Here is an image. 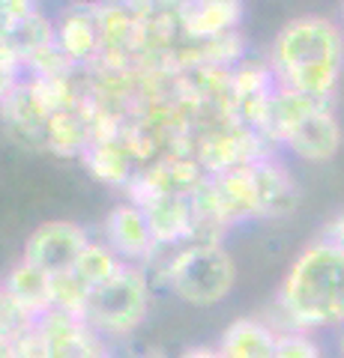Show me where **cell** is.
<instances>
[{
    "label": "cell",
    "instance_id": "cell-24",
    "mask_svg": "<svg viewBox=\"0 0 344 358\" xmlns=\"http://www.w3.org/2000/svg\"><path fill=\"white\" fill-rule=\"evenodd\" d=\"M114 358H168L162 350H129V352H120Z\"/></svg>",
    "mask_w": 344,
    "mask_h": 358
},
{
    "label": "cell",
    "instance_id": "cell-2",
    "mask_svg": "<svg viewBox=\"0 0 344 358\" xmlns=\"http://www.w3.org/2000/svg\"><path fill=\"white\" fill-rule=\"evenodd\" d=\"M284 329H326L344 322V245L332 236L299 251L275 296Z\"/></svg>",
    "mask_w": 344,
    "mask_h": 358
},
{
    "label": "cell",
    "instance_id": "cell-9",
    "mask_svg": "<svg viewBox=\"0 0 344 358\" xmlns=\"http://www.w3.org/2000/svg\"><path fill=\"white\" fill-rule=\"evenodd\" d=\"M51 110L33 90L30 78L25 75L18 84L4 90V126L9 138L18 141L21 147L46 150V126Z\"/></svg>",
    "mask_w": 344,
    "mask_h": 358
},
{
    "label": "cell",
    "instance_id": "cell-17",
    "mask_svg": "<svg viewBox=\"0 0 344 358\" xmlns=\"http://www.w3.org/2000/svg\"><path fill=\"white\" fill-rule=\"evenodd\" d=\"M279 343V329L258 317H240L221 331V358H273Z\"/></svg>",
    "mask_w": 344,
    "mask_h": 358
},
{
    "label": "cell",
    "instance_id": "cell-10",
    "mask_svg": "<svg viewBox=\"0 0 344 358\" xmlns=\"http://www.w3.org/2000/svg\"><path fill=\"white\" fill-rule=\"evenodd\" d=\"M231 87H234V114L240 122L258 129V122L263 117L266 105L275 93V75L270 69L266 57H246L240 66H234L231 72Z\"/></svg>",
    "mask_w": 344,
    "mask_h": 358
},
{
    "label": "cell",
    "instance_id": "cell-15",
    "mask_svg": "<svg viewBox=\"0 0 344 358\" xmlns=\"http://www.w3.org/2000/svg\"><path fill=\"white\" fill-rule=\"evenodd\" d=\"M93 138H96V122L90 108H87V96L78 105L60 108L48 117L46 150L60 155V159H81Z\"/></svg>",
    "mask_w": 344,
    "mask_h": 358
},
{
    "label": "cell",
    "instance_id": "cell-7",
    "mask_svg": "<svg viewBox=\"0 0 344 358\" xmlns=\"http://www.w3.org/2000/svg\"><path fill=\"white\" fill-rule=\"evenodd\" d=\"M93 239L72 221H46L30 233L25 245V260L42 268L46 275H63L78 263V257Z\"/></svg>",
    "mask_w": 344,
    "mask_h": 358
},
{
    "label": "cell",
    "instance_id": "cell-25",
    "mask_svg": "<svg viewBox=\"0 0 344 358\" xmlns=\"http://www.w3.org/2000/svg\"><path fill=\"white\" fill-rule=\"evenodd\" d=\"M326 236H332V239H336V242H341V245H344V215H341V218H336V221H332V224H329Z\"/></svg>",
    "mask_w": 344,
    "mask_h": 358
},
{
    "label": "cell",
    "instance_id": "cell-19",
    "mask_svg": "<svg viewBox=\"0 0 344 358\" xmlns=\"http://www.w3.org/2000/svg\"><path fill=\"white\" fill-rule=\"evenodd\" d=\"M156 236L159 248H174L192 239V212H188V197H159L144 203Z\"/></svg>",
    "mask_w": 344,
    "mask_h": 358
},
{
    "label": "cell",
    "instance_id": "cell-4",
    "mask_svg": "<svg viewBox=\"0 0 344 358\" xmlns=\"http://www.w3.org/2000/svg\"><path fill=\"white\" fill-rule=\"evenodd\" d=\"M150 310V278L138 263H123L105 284H99L84 301L81 320L99 338L123 341L147 320Z\"/></svg>",
    "mask_w": 344,
    "mask_h": 358
},
{
    "label": "cell",
    "instance_id": "cell-18",
    "mask_svg": "<svg viewBox=\"0 0 344 358\" xmlns=\"http://www.w3.org/2000/svg\"><path fill=\"white\" fill-rule=\"evenodd\" d=\"M252 167H254V179H258L263 218H279L294 212L299 200V188L294 176L287 173V167L275 159V152L266 155V159H258Z\"/></svg>",
    "mask_w": 344,
    "mask_h": 358
},
{
    "label": "cell",
    "instance_id": "cell-5",
    "mask_svg": "<svg viewBox=\"0 0 344 358\" xmlns=\"http://www.w3.org/2000/svg\"><path fill=\"white\" fill-rule=\"evenodd\" d=\"M273 152H275L273 143L266 141L258 129H252L240 120L209 126L198 134L192 143V155L204 164V171L209 176L221 173V171H234V167H242V164H252Z\"/></svg>",
    "mask_w": 344,
    "mask_h": 358
},
{
    "label": "cell",
    "instance_id": "cell-3",
    "mask_svg": "<svg viewBox=\"0 0 344 358\" xmlns=\"http://www.w3.org/2000/svg\"><path fill=\"white\" fill-rule=\"evenodd\" d=\"M162 284L195 308H213L234 289L237 266L221 242H186L162 266Z\"/></svg>",
    "mask_w": 344,
    "mask_h": 358
},
{
    "label": "cell",
    "instance_id": "cell-21",
    "mask_svg": "<svg viewBox=\"0 0 344 358\" xmlns=\"http://www.w3.org/2000/svg\"><path fill=\"white\" fill-rule=\"evenodd\" d=\"M273 358H320V350L305 329H282Z\"/></svg>",
    "mask_w": 344,
    "mask_h": 358
},
{
    "label": "cell",
    "instance_id": "cell-13",
    "mask_svg": "<svg viewBox=\"0 0 344 358\" xmlns=\"http://www.w3.org/2000/svg\"><path fill=\"white\" fill-rule=\"evenodd\" d=\"M81 164L87 167L90 176L102 179L108 185H120V188H129V182L141 171L126 134H96L90 141V147L81 155Z\"/></svg>",
    "mask_w": 344,
    "mask_h": 358
},
{
    "label": "cell",
    "instance_id": "cell-16",
    "mask_svg": "<svg viewBox=\"0 0 344 358\" xmlns=\"http://www.w3.org/2000/svg\"><path fill=\"white\" fill-rule=\"evenodd\" d=\"M326 99H315V96H305V93H296V90H287V87H275V93L270 99V105H266L263 117L258 122V131L263 134L266 141L273 143L275 150L282 147L287 141V134H291L299 122H303L317 105H324Z\"/></svg>",
    "mask_w": 344,
    "mask_h": 358
},
{
    "label": "cell",
    "instance_id": "cell-1",
    "mask_svg": "<svg viewBox=\"0 0 344 358\" xmlns=\"http://www.w3.org/2000/svg\"><path fill=\"white\" fill-rule=\"evenodd\" d=\"M266 60L282 87L332 102L344 75V24L315 13L296 15L273 36Z\"/></svg>",
    "mask_w": 344,
    "mask_h": 358
},
{
    "label": "cell",
    "instance_id": "cell-27",
    "mask_svg": "<svg viewBox=\"0 0 344 358\" xmlns=\"http://www.w3.org/2000/svg\"><path fill=\"white\" fill-rule=\"evenodd\" d=\"M87 358H114V355H111V352L105 350V346H102V343H99V346H96V350H93L90 355H87Z\"/></svg>",
    "mask_w": 344,
    "mask_h": 358
},
{
    "label": "cell",
    "instance_id": "cell-22",
    "mask_svg": "<svg viewBox=\"0 0 344 358\" xmlns=\"http://www.w3.org/2000/svg\"><path fill=\"white\" fill-rule=\"evenodd\" d=\"M33 9H39V0H0V24H13Z\"/></svg>",
    "mask_w": 344,
    "mask_h": 358
},
{
    "label": "cell",
    "instance_id": "cell-14",
    "mask_svg": "<svg viewBox=\"0 0 344 358\" xmlns=\"http://www.w3.org/2000/svg\"><path fill=\"white\" fill-rule=\"evenodd\" d=\"M246 18V0H192L180 9V30L186 39L201 42L240 30Z\"/></svg>",
    "mask_w": 344,
    "mask_h": 358
},
{
    "label": "cell",
    "instance_id": "cell-20",
    "mask_svg": "<svg viewBox=\"0 0 344 358\" xmlns=\"http://www.w3.org/2000/svg\"><path fill=\"white\" fill-rule=\"evenodd\" d=\"M4 296L42 317V313L51 308V275H46L42 268H36L27 260H21L9 268L6 284H4Z\"/></svg>",
    "mask_w": 344,
    "mask_h": 358
},
{
    "label": "cell",
    "instance_id": "cell-23",
    "mask_svg": "<svg viewBox=\"0 0 344 358\" xmlns=\"http://www.w3.org/2000/svg\"><path fill=\"white\" fill-rule=\"evenodd\" d=\"M180 358H221L219 346H195V350H186Z\"/></svg>",
    "mask_w": 344,
    "mask_h": 358
},
{
    "label": "cell",
    "instance_id": "cell-8",
    "mask_svg": "<svg viewBox=\"0 0 344 358\" xmlns=\"http://www.w3.org/2000/svg\"><path fill=\"white\" fill-rule=\"evenodd\" d=\"M102 239L114 248V254L126 263H150L162 248L156 236H153V227H150V218H147V209L135 200L129 203H120L108 212V218L102 224Z\"/></svg>",
    "mask_w": 344,
    "mask_h": 358
},
{
    "label": "cell",
    "instance_id": "cell-12",
    "mask_svg": "<svg viewBox=\"0 0 344 358\" xmlns=\"http://www.w3.org/2000/svg\"><path fill=\"white\" fill-rule=\"evenodd\" d=\"M39 334L48 358H87L102 343V338L87 326L78 313L60 308H48L39 317Z\"/></svg>",
    "mask_w": 344,
    "mask_h": 358
},
{
    "label": "cell",
    "instance_id": "cell-28",
    "mask_svg": "<svg viewBox=\"0 0 344 358\" xmlns=\"http://www.w3.org/2000/svg\"><path fill=\"white\" fill-rule=\"evenodd\" d=\"M338 9H341V24H344V0H338Z\"/></svg>",
    "mask_w": 344,
    "mask_h": 358
},
{
    "label": "cell",
    "instance_id": "cell-11",
    "mask_svg": "<svg viewBox=\"0 0 344 358\" xmlns=\"http://www.w3.org/2000/svg\"><path fill=\"white\" fill-rule=\"evenodd\" d=\"M303 162H329L341 150V122L329 102L317 105L282 143Z\"/></svg>",
    "mask_w": 344,
    "mask_h": 358
},
{
    "label": "cell",
    "instance_id": "cell-26",
    "mask_svg": "<svg viewBox=\"0 0 344 358\" xmlns=\"http://www.w3.org/2000/svg\"><path fill=\"white\" fill-rule=\"evenodd\" d=\"M162 6H168V9H177V13H180V9L186 6V3H192V0H159Z\"/></svg>",
    "mask_w": 344,
    "mask_h": 358
},
{
    "label": "cell",
    "instance_id": "cell-6",
    "mask_svg": "<svg viewBox=\"0 0 344 358\" xmlns=\"http://www.w3.org/2000/svg\"><path fill=\"white\" fill-rule=\"evenodd\" d=\"M54 42L78 69H90L102 51L99 0H69L54 13Z\"/></svg>",
    "mask_w": 344,
    "mask_h": 358
}]
</instances>
